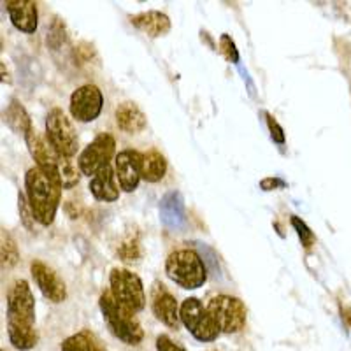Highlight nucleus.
<instances>
[{
    "instance_id": "nucleus-1",
    "label": "nucleus",
    "mask_w": 351,
    "mask_h": 351,
    "mask_svg": "<svg viewBox=\"0 0 351 351\" xmlns=\"http://www.w3.org/2000/svg\"><path fill=\"white\" fill-rule=\"evenodd\" d=\"M8 334L16 350H32L39 343L36 330V299L30 285L18 280L8 290Z\"/></svg>"
},
{
    "instance_id": "nucleus-2",
    "label": "nucleus",
    "mask_w": 351,
    "mask_h": 351,
    "mask_svg": "<svg viewBox=\"0 0 351 351\" xmlns=\"http://www.w3.org/2000/svg\"><path fill=\"white\" fill-rule=\"evenodd\" d=\"M25 188H27L28 204L37 221L44 227L51 225L64 190L62 181L51 180L39 167H32L28 169L25 176Z\"/></svg>"
},
{
    "instance_id": "nucleus-3",
    "label": "nucleus",
    "mask_w": 351,
    "mask_h": 351,
    "mask_svg": "<svg viewBox=\"0 0 351 351\" xmlns=\"http://www.w3.org/2000/svg\"><path fill=\"white\" fill-rule=\"evenodd\" d=\"M99 306L102 316H104V322L108 324L109 330L114 337L123 341L128 346H137L144 339V330L141 327L139 319L136 318V313L118 302L112 297L111 290H106L100 295Z\"/></svg>"
},
{
    "instance_id": "nucleus-4",
    "label": "nucleus",
    "mask_w": 351,
    "mask_h": 351,
    "mask_svg": "<svg viewBox=\"0 0 351 351\" xmlns=\"http://www.w3.org/2000/svg\"><path fill=\"white\" fill-rule=\"evenodd\" d=\"M165 274L184 290H197L208 280V267L193 250H178L165 260Z\"/></svg>"
},
{
    "instance_id": "nucleus-5",
    "label": "nucleus",
    "mask_w": 351,
    "mask_h": 351,
    "mask_svg": "<svg viewBox=\"0 0 351 351\" xmlns=\"http://www.w3.org/2000/svg\"><path fill=\"white\" fill-rule=\"evenodd\" d=\"M180 315L181 324L200 343H213L221 332L209 313L208 306H204L195 297H190L181 304Z\"/></svg>"
},
{
    "instance_id": "nucleus-6",
    "label": "nucleus",
    "mask_w": 351,
    "mask_h": 351,
    "mask_svg": "<svg viewBox=\"0 0 351 351\" xmlns=\"http://www.w3.org/2000/svg\"><path fill=\"white\" fill-rule=\"evenodd\" d=\"M46 137L58 156L64 158H72L80 148L76 128L71 123L67 114L58 108L51 109L46 118Z\"/></svg>"
},
{
    "instance_id": "nucleus-7",
    "label": "nucleus",
    "mask_w": 351,
    "mask_h": 351,
    "mask_svg": "<svg viewBox=\"0 0 351 351\" xmlns=\"http://www.w3.org/2000/svg\"><path fill=\"white\" fill-rule=\"evenodd\" d=\"M111 293L118 302L127 306L130 311L139 313L146 306V293H144L143 281L137 274L128 269L116 267L109 274Z\"/></svg>"
},
{
    "instance_id": "nucleus-8",
    "label": "nucleus",
    "mask_w": 351,
    "mask_h": 351,
    "mask_svg": "<svg viewBox=\"0 0 351 351\" xmlns=\"http://www.w3.org/2000/svg\"><path fill=\"white\" fill-rule=\"evenodd\" d=\"M208 309L223 334H237L246 325V306L241 299L230 295H216L208 302Z\"/></svg>"
},
{
    "instance_id": "nucleus-9",
    "label": "nucleus",
    "mask_w": 351,
    "mask_h": 351,
    "mask_svg": "<svg viewBox=\"0 0 351 351\" xmlns=\"http://www.w3.org/2000/svg\"><path fill=\"white\" fill-rule=\"evenodd\" d=\"M116 152V141L109 132H102L92 143L88 144L86 148L81 152L77 164H80L81 172L84 176H93L100 172L102 169L111 165V160Z\"/></svg>"
},
{
    "instance_id": "nucleus-10",
    "label": "nucleus",
    "mask_w": 351,
    "mask_h": 351,
    "mask_svg": "<svg viewBox=\"0 0 351 351\" xmlns=\"http://www.w3.org/2000/svg\"><path fill=\"white\" fill-rule=\"evenodd\" d=\"M104 106V95L95 84H83L71 95V114L81 123L97 120Z\"/></svg>"
},
{
    "instance_id": "nucleus-11",
    "label": "nucleus",
    "mask_w": 351,
    "mask_h": 351,
    "mask_svg": "<svg viewBox=\"0 0 351 351\" xmlns=\"http://www.w3.org/2000/svg\"><path fill=\"white\" fill-rule=\"evenodd\" d=\"M25 141H27L28 152H30L32 158L36 160V167H39L40 171L48 176V178H51V180L62 181L60 156H58V153L53 149L48 137L40 136L36 128H32V130L27 134Z\"/></svg>"
},
{
    "instance_id": "nucleus-12",
    "label": "nucleus",
    "mask_w": 351,
    "mask_h": 351,
    "mask_svg": "<svg viewBox=\"0 0 351 351\" xmlns=\"http://www.w3.org/2000/svg\"><path fill=\"white\" fill-rule=\"evenodd\" d=\"M30 272H32V278L39 287L40 293L49 302L60 304L67 299V287H65L64 280L49 267L48 263H44L43 260H34L30 263Z\"/></svg>"
},
{
    "instance_id": "nucleus-13",
    "label": "nucleus",
    "mask_w": 351,
    "mask_h": 351,
    "mask_svg": "<svg viewBox=\"0 0 351 351\" xmlns=\"http://www.w3.org/2000/svg\"><path fill=\"white\" fill-rule=\"evenodd\" d=\"M152 309L156 318L169 328H180L181 307L178 306L176 297L160 281H156L152 288Z\"/></svg>"
},
{
    "instance_id": "nucleus-14",
    "label": "nucleus",
    "mask_w": 351,
    "mask_h": 351,
    "mask_svg": "<svg viewBox=\"0 0 351 351\" xmlns=\"http://www.w3.org/2000/svg\"><path fill=\"white\" fill-rule=\"evenodd\" d=\"M141 162H143V153L136 149H125L116 155V178L120 181L123 192L132 193L139 186V181L143 180Z\"/></svg>"
},
{
    "instance_id": "nucleus-15",
    "label": "nucleus",
    "mask_w": 351,
    "mask_h": 351,
    "mask_svg": "<svg viewBox=\"0 0 351 351\" xmlns=\"http://www.w3.org/2000/svg\"><path fill=\"white\" fill-rule=\"evenodd\" d=\"M160 219L171 230H183L186 227V209H184V199L181 192L171 190L162 197Z\"/></svg>"
},
{
    "instance_id": "nucleus-16",
    "label": "nucleus",
    "mask_w": 351,
    "mask_h": 351,
    "mask_svg": "<svg viewBox=\"0 0 351 351\" xmlns=\"http://www.w3.org/2000/svg\"><path fill=\"white\" fill-rule=\"evenodd\" d=\"M12 25L25 34H34L37 30V4L32 0H8L4 2Z\"/></svg>"
},
{
    "instance_id": "nucleus-17",
    "label": "nucleus",
    "mask_w": 351,
    "mask_h": 351,
    "mask_svg": "<svg viewBox=\"0 0 351 351\" xmlns=\"http://www.w3.org/2000/svg\"><path fill=\"white\" fill-rule=\"evenodd\" d=\"M116 125L120 130H123L125 134H139L146 128L148 125V118L141 111L139 106L136 102H121L114 111Z\"/></svg>"
},
{
    "instance_id": "nucleus-18",
    "label": "nucleus",
    "mask_w": 351,
    "mask_h": 351,
    "mask_svg": "<svg viewBox=\"0 0 351 351\" xmlns=\"http://www.w3.org/2000/svg\"><path fill=\"white\" fill-rule=\"evenodd\" d=\"M130 23L148 37H164L171 30V20L160 11H144L128 18Z\"/></svg>"
},
{
    "instance_id": "nucleus-19",
    "label": "nucleus",
    "mask_w": 351,
    "mask_h": 351,
    "mask_svg": "<svg viewBox=\"0 0 351 351\" xmlns=\"http://www.w3.org/2000/svg\"><path fill=\"white\" fill-rule=\"evenodd\" d=\"M90 192L100 202H114L120 197V190L116 186V176L111 165L97 172L90 180Z\"/></svg>"
},
{
    "instance_id": "nucleus-20",
    "label": "nucleus",
    "mask_w": 351,
    "mask_h": 351,
    "mask_svg": "<svg viewBox=\"0 0 351 351\" xmlns=\"http://www.w3.org/2000/svg\"><path fill=\"white\" fill-rule=\"evenodd\" d=\"M4 120L12 132H16V134H20L23 137H27L28 132L34 128L32 120H30L27 109L23 108V104L18 99H12L9 102L8 109L4 112Z\"/></svg>"
},
{
    "instance_id": "nucleus-21",
    "label": "nucleus",
    "mask_w": 351,
    "mask_h": 351,
    "mask_svg": "<svg viewBox=\"0 0 351 351\" xmlns=\"http://www.w3.org/2000/svg\"><path fill=\"white\" fill-rule=\"evenodd\" d=\"M141 172H143V180L148 183H156V181L164 180L165 172H167V162L165 156L156 149L143 153V162H141Z\"/></svg>"
},
{
    "instance_id": "nucleus-22",
    "label": "nucleus",
    "mask_w": 351,
    "mask_h": 351,
    "mask_svg": "<svg viewBox=\"0 0 351 351\" xmlns=\"http://www.w3.org/2000/svg\"><path fill=\"white\" fill-rule=\"evenodd\" d=\"M62 351H106V348L95 334L81 330L62 343Z\"/></svg>"
},
{
    "instance_id": "nucleus-23",
    "label": "nucleus",
    "mask_w": 351,
    "mask_h": 351,
    "mask_svg": "<svg viewBox=\"0 0 351 351\" xmlns=\"http://www.w3.org/2000/svg\"><path fill=\"white\" fill-rule=\"evenodd\" d=\"M118 256L125 263H134L141 258V241L137 234L130 232L121 239L120 246H118Z\"/></svg>"
},
{
    "instance_id": "nucleus-24",
    "label": "nucleus",
    "mask_w": 351,
    "mask_h": 351,
    "mask_svg": "<svg viewBox=\"0 0 351 351\" xmlns=\"http://www.w3.org/2000/svg\"><path fill=\"white\" fill-rule=\"evenodd\" d=\"M81 167L77 162H74L72 158H64L60 156V178L62 184H64V190H71V188L76 186L81 180Z\"/></svg>"
},
{
    "instance_id": "nucleus-25",
    "label": "nucleus",
    "mask_w": 351,
    "mask_h": 351,
    "mask_svg": "<svg viewBox=\"0 0 351 351\" xmlns=\"http://www.w3.org/2000/svg\"><path fill=\"white\" fill-rule=\"evenodd\" d=\"M18 260H20V252H18L16 243L4 232L2 234V265L12 267V265H16Z\"/></svg>"
},
{
    "instance_id": "nucleus-26",
    "label": "nucleus",
    "mask_w": 351,
    "mask_h": 351,
    "mask_svg": "<svg viewBox=\"0 0 351 351\" xmlns=\"http://www.w3.org/2000/svg\"><path fill=\"white\" fill-rule=\"evenodd\" d=\"M290 221H291V227L295 228L297 236H299L302 246L306 247V250H311L316 243V237H315V234H313L311 228L307 227L306 221H304L302 218H299V216H291Z\"/></svg>"
},
{
    "instance_id": "nucleus-27",
    "label": "nucleus",
    "mask_w": 351,
    "mask_h": 351,
    "mask_svg": "<svg viewBox=\"0 0 351 351\" xmlns=\"http://www.w3.org/2000/svg\"><path fill=\"white\" fill-rule=\"evenodd\" d=\"M218 51L221 53L228 62H232V64H239V51H237L236 43L232 40V37L228 36V34H223V36L219 37Z\"/></svg>"
},
{
    "instance_id": "nucleus-28",
    "label": "nucleus",
    "mask_w": 351,
    "mask_h": 351,
    "mask_svg": "<svg viewBox=\"0 0 351 351\" xmlns=\"http://www.w3.org/2000/svg\"><path fill=\"white\" fill-rule=\"evenodd\" d=\"M18 209H20V216H21V223L27 230L32 232L34 230V221H36V216H34L32 208H30V204L28 200L25 199L23 193H18Z\"/></svg>"
},
{
    "instance_id": "nucleus-29",
    "label": "nucleus",
    "mask_w": 351,
    "mask_h": 351,
    "mask_svg": "<svg viewBox=\"0 0 351 351\" xmlns=\"http://www.w3.org/2000/svg\"><path fill=\"white\" fill-rule=\"evenodd\" d=\"M199 252H200V256H202L204 263H206V267H208V272L211 271L213 274L218 278L219 265H218V256H216V253L213 252L211 247L206 246V244H199Z\"/></svg>"
},
{
    "instance_id": "nucleus-30",
    "label": "nucleus",
    "mask_w": 351,
    "mask_h": 351,
    "mask_svg": "<svg viewBox=\"0 0 351 351\" xmlns=\"http://www.w3.org/2000/svg\"><path fill=\"white\" fill-rule=\"evenodd\" d=\"M265 118H267V127H269V132H271V139L278 144H283L285 130L281 128V125L276 121V118L271 114V112H265Z\"/></svg>"
},
{
    "instance_id": "nucleus-31",
    "label": "nucleus",
    "mask_w": 351,
    "mask_h": 351,
    "mask_svg": "<svg viewBox=\"0 0 351 351\" xmlns=\"http://www.w3.org/2000/svg\"><path fill=\"white\" fill-rule=\"evenodd\" d=\"M156 351H186L183 346L176 344L167 335H158L156 337Z\"/></svg>"
},
{
    "instance_id": "nucleus-32",
    "label": "nucleus",
    "mask_w": 351,
    "mask_h": 351,
    "mask_svg": "<svg viewBox=\"0 0 351 351\" xmlns=\"http://www.w3.org/2000/svg\"><path fill=\"white\" fill-rule=\"evenodd\" d=\"M287 183L280 178H276V176H271V178H265V180L260 181V188H262L263 192H272V190H278V188H285Z\"/></svg>"
},
{
    "instance_id": "nucleus-33",
    "label": "nucleus",
    "mask_w": 351,
    "mask_h": 351,
    "mask_svg": "<svg viewBox=\"0 0 351 351\" xmlns=\"http://www.w3.org/2000/svg\"><path fill=\"white\" fill-rule=\"evenodd\" d=\"M341 313H343V318L346 319L348 324L351 325V309H350V307H346V306H341Z\"/></svg>"
},
{
    "instance_id": "nucleus-34",
    "label": "nucleus",
    "mask_w": 351,
    "mask_h": 351,
    "mask_svg": "<svg viewBox=\"0 0 351 351\" xmlns=\"http://www.w3.org/2000/svg\"><path fill=\"white\" fill-rule=\"evenodd\" d=\"M92 49H93V48H92ZM92 49H90V51L86 53V58H88V60H90V56L93 55V51H92ZM76 53H80V55H83V46H80V48L76 49Z\"/></svg>"
},
{
    "instance_id": "nucleus-35",
    "label": "nucleus",
    "mask_w": 351,
    "mask_h": 351,
    "mask_svg": "<svg viewBox=\"0 0 351 351\" xmlns=\"http://www.w3.org/2000/svg\"><path fill=\"white\" fill-rule=\"evenodd\" d=\"M2 351H4V350H2Z\"/></svg>"
}]
</instances>
